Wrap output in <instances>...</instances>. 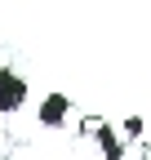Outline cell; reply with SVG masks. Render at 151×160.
Instances as JSON below:
<instances>
[{
	"mask_svg": "<svg viewBox=\"0 0 151 160\" xmlns=\"http://www.w3.org/2000/svg\"><path fill=\"white\" fill-rule=\"evenodd\" d=\"M71 116V98L67 93H45L40 98V111H36V120H40L45 129H62Z\"/></svg>",
	"mask_w": 151,
	"mask_h": 160,
	"instance_id": "obj_3",
	"label": "cell"
},
{
	"mask_svg": "<svg viewBox=\"0 0 151 160\" xmlns=\"http://www.w3.org/2000/svg\"><path fill=\"white\" fill-rule=\"evenodd\" d=\"M27 102V80L22 76H18L13 67H0V111H18V107H22Z\"/></svg>",
	"mask_w": 151,
	"mask_h": 160,
	"instance_id": "obj_2",
	"label": "cell"
},
{
	"mask_svg": "<svg viewBox=\"0 0 151 160\" xmlns=\"http://www.w3.org/2000/svg\"><path fill=\"white\" fill-rule=\"evenodd\" d=\"M80 133H93V138H98L102 160H124V138L111 129L102 116H85V120H80Z\"/></svg>",
	"mask_w": 151,
	"mask_h": 160,
	"instance_id": "obj_1",
	"label": "cell"
},
{
	"mask_svg": "<svg viewBox=\"0 0 151 160\" xmlns=\"http://www.w3.org/2000/svg\"><path fill=\"white\" fill-rule=\"evenodd\" d=\"M120 138H124V142H134V138H142V116H129L124 125H120Z\"/></svg>",
	"mask_w": 151,
	"mask_h": 160,
	"instance_id": "obj_4",
	"label": "cell"
}]
</instances>
